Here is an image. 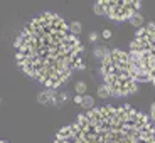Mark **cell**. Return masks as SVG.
Masks as SVG:
<instances>
[{
    "label": "cell",
    "instance_id": "6da1fadb",
    "mask_svg": "<svg viewBox=\"0 0 155 143\" xmlns=\"http://www.w3.org/2000/svg\"><path fill=\"white\" fill-rule=\"evenodd\" d=\"M81 50L69 24L54 12L32 19L15 39V59L22 73L49 89L64 84L76 69H84Z\"/></svg>",
    "mask_w": 155,
    "mask_h": 143
},
{
    "label": "cell",
    "instance_id": "7a4b0ae2",
    "mask_svg": "<svg viewBox=\"0 0 155 143\" xmlns=\"http://www.w3.org/2000/svg\"><path fill=\"white\" fill-rule=\"evenodd\" d=\"M54 143H155V125L128 105L101 106L61 128Z\"/></svg>",
    "mask_w": 155,
    "mask_h": 143
},
{
    "label": "cell",
    "instance_id": "3957f363",
    "mask_svg": "<svg viewBox=\"0 0 155 143\" xmlns=\"http://www.w3.org/2000/svg\"><path fill=\"white\" fill-rule=\"evenodd\" d=\"M130 66L137 83H153L155 86V24H148L135 32L130 46Z\"/></svg>",
    "mask_w": 155,
    "mask_h": 143
},
{
    "label": "cell",
    "instance_id": "277c9868",
    "mask_svg": "<svg viewBox=\"0 0 155 143\" xmlns=\"http://www.w3.org/2000/svg\"><path fill=\"white\" fill-rule=\"evenodd\" d=\"M101 74L105 77V84L111 91V96H127L137 91L130 56L125 50L113 49L108 57L101 61Z\"/></svg>",
    "mask_w": 155,
    "mask_h": 143
},
{
    "label": "cell",
    "instance_id": "5b68a950",
    "mask_svg": "<svg viewBox=\"0 0 155 143\" xmlns=\"http://www.w3.org/2000/svg\"><path fill=\"white\" fill-rule=\"evenodd\" d=\"M140 0H98L94 4V12L113 20H130L138 14Z\"/></svg>",
    "mask_w": 155,
    "mask_h": 143
},
{
    "label": "cell",
    "instance_id": "8992f818",
    "mask_svg": "<svg viewBox=\"0 0 155 143\" xmlns=\"http://www.w3.org/2000/svg\"><path fill=\"white\" fill-rule=\"evenodd\" d=\"M52 98H54V89L42 91V93L37 94V101L41 105H52Z\"/></svg>",
    "mask_w": 155,
    "mask_h": 143
},
{
    "label": "cell",
    "instance_id": "52a82bcc",
    "mask_svg": "<svg viewBox=\"0 0 155 143\" xmlns=\"http://www.w3.org/2000/svg\"><path fill=\"white\" fill-rule=\"evenodd\" d=\"M111 52V50H108V47H105V46H100V47H94V56H96L98 59H106L108 57V54Z\"/></svg>",
    "mask_w": 155,
    "mask_h": 143
},
{
    "label": "cell",
    "instance_id": "ba28073f",
    "mask_svg": "<svg viewBox=\"0 0 155 143\" xmlns=\"http://www.w3.org/2000/svg\"><path fill=\"white\" fill-rule=\"evenodd\" d=\"M98 96L106 99V98L111 96V91H110V88L106 84H101V86H98Z\"/></svg>",
    "mask_w": 155,
    "mask_h": 143
},
{
    "label": "cell",
    "instance_id": "9c48e42d",
    "mask_svg": "<svg viewBox=\"0 0 155 143\" xmlns=\"http://www.w3.org/2000/svg\"><path fill=\"white\" fill-rule=\"evenodd\" d=\"M93 105H94V98L93 96H89V94H84V98H83V108L84 109H93Z\"/></svg>",
    "mask_w": 155,
    "mask_h": 143
},
{
    "label": "cell",
    "instance_id": "30bf717a",
    "mask_svg": "<svg viewBox=\"0 0 155 143\" xmlns=\"http://www.w3.org/2000/svg\"><path fill=\"white\" fill-rule=\"evenodd\" d=\"M130 24H133V25H135V27H143V17L140 15V14H135V15L132 17V19H130Z\"/></svg>",
    "mask_w": 155,
    "mask_h": 143
},
{
    "label": "cell",
    "instance_id": "8fae6325",
    "mask_svg": "<svg viewBox=\"0 0 155 143\" xmlns=\"http://www.w3.org/2000/svg\"><path fill=\"white\" fill-rule=\"evenodd\" d=\"M74 89H76V93H78V94H84V93H86V89H88V86H86V83L78 81L76 84H74Z\"/></svg>",
    "mask_w": 155,
    "mask_h": 143
},
{
    "label": "cell",
    "instance_id": "7c38bea8",
    "mask_svg": "<svg viewBox=\"0 0 155 143\" xmlns=\"http://www.w3.org/2000/svg\"><path fill=\"white\" fill-rule=\"evenodd\" d=\"M69 27H71V31H73V34H76V35L81 34V22L74 20V22H71V24H69Z\"/></svg>",
    "mask_w": 155,
    "mask_h": 143
},
{
    "label": "cell",
    "instance_id": "4fadbf2b",
    "mask_svg": "<svg viewBox=\"0 0 155 143\" xmlns=\"http://www.w3.org/2000/svg\"><path fill=\"white\" fill-rule=\"evenodd\" d=\"M101 37H103V39H110V37H111V31H110V29H105V31L101 32Z\"/></svg>",
    "mask_w": 155,
    "mask_h": 143
},
{
    "label": "cell",
    "instance_id": "5bb4252c",
    "mask_svg": "<svg viewBox=\"0 0 155 143\" xmlns=\"http://www.w3.org/2000/svg\"><path fill=\"white\" fill-rule=\"evenodd\" d=\"M83 94H76V96H74V103H76V105H83Z\"/></svg>",
    "mask_w": 155,
    "mask_h": 143
},
{
    "label": "cell",
    "instance_id": "9a60e30c",
    "mask_svg": "<svg viewBox=\"0 0 155 143\" xmlns=\"http://www.w3.org/2000/svg\"><path fill=\"white\" fill-rule=\"evenodd\" d=\"M96 39H98V34H96V32H91V34H89V41H91V42H94Z\"/></svg>",
    "mask_w": 155,
    "mask_h": 143
},
{
    "label": "cell",
    "instance_id": "2e32d148",
    "mask_svg": "<svg viewBox=\"0 0 155 143\" xmlns=\"http://www.w3.org/2000/svg\"><path fill=\"white\" fill-rule=\"evenodd\" d=\"M152 118H153V123H155V103L152 105Z\"/></svg>",
    "mask_w": 155,
    "mask_h": 143
},
{
    "label": "cell",
    "instance_id": "e0dca14e",
    "mask_svg": "<svg viewBox=\"0 0 155 143\" xmlns=\"http://www.w3.org/2000/svg\"><path fill=\"white\" fill-rule=\"evenodd\" d=\"M0 143H7V141H4V140H0Z\"/></svg>",
    "mask_w": 155,
    "mask_h": 143
},
{
    "label": "cell",
    "instance_id": "ac0fdd59",
    "mask_svg": "<svg viewBox=\"0 0 155 143\" xmlns=\"http://www.w3.org/2000/svg\"><path fill=\"white\" fill-rule=\"evenodd\" d=\"M0 103H2V98H0Z\"/></svg>",
    "mask_w": 155,
    "mask_h": 143
}]
</instances>
